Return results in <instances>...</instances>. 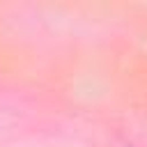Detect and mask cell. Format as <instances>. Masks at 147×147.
Instances as JSON below:
<instances>
[{
  "mask_svg": "<svg viewBox=\"0 0 147 147\" xmlns=\"http://www.w3.org/2000/svg\"><path fill=\"white\" fill-rule=\"evenodd\" d=\"M126 147H131V145H126Z\"/></svg>",
  "mask_w": 147,
  "mask_h": 147,
  "instance_id": "cell-1",
  "label": "cell"
}]
</instances>
